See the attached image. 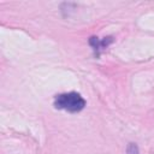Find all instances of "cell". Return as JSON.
Returning <instances> with one entry per match:
<instances>
[{
	"label": "cell",
	"instance_id": "1",
	"mask_svg": "<svg viewBox=\"0 0 154 154\" xmlns=\"http://www.w3.org/2000/svg\"><path fill=\"white\" fill-rule=\"evenodd\" d=\"M55 108L64 109L71 113L79 112L81 109L84 108L85 106V100L78 94V93H66V94H60L55 97L54 101Z\"/></svg>",
	"mask_w": 154,
	"mask_h": 154
},
{
	"label": "cell",
	"instance_id": "2",
	"mask_svg": "<svg viewBox=\"0 0 154 154\" xmlns=\"http://www.w3.org/2000/svg\"><path fill=\"white\" fill-rule=\"evenodd\" d=\"M126 153L128 154H140L138 152V147L135 143H129L128 148H126Z\"/></svg>",
	"mask_w": 154,
	"mask_h": 154
}]
</instances>
